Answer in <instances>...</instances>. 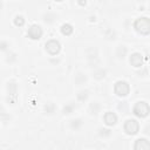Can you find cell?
Masks as SVG:
<instances>
[{
	"instance_id": "obj_1",
	"label": "cell",
	"mask_w": 150,
	"mask_h": 150,
	"mask_svg": "<svg viewBox=\"0 0 150 150\" xmlns=\"http://www.w3.org/2000/svg\"><path fill=\"white\" fill-rule=\"evenodd\" d=\"M136 33H138L139 35H149L150 33V19L148 16H141V18H137L135 21H134V25H132Z\"/></svg>"
},
{
	"instance_id": "obj_2",
	"label": "cell",
	"mask_w": 150,
	"mask_h": 150,
	"mask_svg": "<svg viewBox=\"0 0 150 150\" xmlns=\"http://www.w3.org/2000/svg\"><path fill=\"white\" fill-rule=\"evenodd\" d=\"M6 90H7V102L12 105L16 104L18 103V100H19V86H18V82L15 80H11L7 82V86H6Z\"/></svg>"
},
{
	"instance_id": "obj_3",
	"label": "cell",
	"mask_w": 150,
	"mask_h": 150,
	"mask_svg": "<svg viewBox=\"0 0 150 150\" xmlns=\"http://www.w3.org/2000/svg\"><path fill=\"white\" fill-rule=\"evenodd\" d=\"M150 112L149 103L146 101H137L132 107V114L138 118H145Z\"/></svg>"
},
{
	"instance_id": "obj_4",
	"label": "cell",
	"mask_w": 150,
	"mask_h": 150,
	"mask_svg": "<svg viewBox=\"0 0 150 150\" xmlns=\"http://www.w3.org/2000/svg\"><path fill=\"white\" fill-rule=\"evenodd\" d=\"M45 50L47 52L48 55L56 57L61 52V42L56 39H49L45 43Z\"/></svg>"
},
{
	"instance_id": "obj_5",
	"label": "cell",
	"mask_w": 150,
	"mask_h": 150,
	"mask_svg": "<svg viewBox=\"0 0 150 150\" xmlns=\"http://www.w3.org/2000/svg\"><path fill=\"white\" fill-rule=\"evenodd\" d=\"M139 129H141V125H139V122L135 118H128L124 124H123V130L127 135L129 136H135L139 132Z\"/></svg>"
},
{
	"instance_id": "obj_6",
	"label": "cell",
	"mask_w": 150,
	"mask_h": 150,
	"mask_svg": "<svg viewBox=\"0 0 150 150\" xmlns=\"http://www.w3.org/2000/svg\"><path fill=\"white\" fill-rule=\"evenodd\" d=\"M114 93L118 97H127L130 93V86L124 80H118L114 84Z\"/></svg>"
},
{
	"instance_id": "obj_7",
	"label": "cell",
	"mask_w": 150,
	"mask_h": 150,
	"mask_svg": "<svg viewBox=\"0 0 150 150\" xmlns=\"http://www.w3.org/2000/svg\"><path fill=\"white\" fill-rule=\"evenodd\" d=\"M42 35H43V29H42V27H41L40 25H38V23L30 25V26L28 27V29H27V36H28L30 40H33V41L40 40V39L42 38Z\"/></svg>"
},
{
	"instance_id": "obj_8",
	"label": "cell",
	"mask_w": 150,
	"mask_h": 150,
	"mask_svg": "<svg viewBox=\"0 0 150 150\" xmlns=\"http://www.w3.org/2000/svg\"><path fill=\"white\" fill-rule=\"evenodd\" d=\"M129 63H130L132 67H135V68L142 67L143 63H144V56H143V54L139 53V52H134V53H131L130 56H129Z\"/></svg>"
},
{
	"instance_id": "obj_9",
	"label": "cell",
	"mask_w": 150,
	"mask_h": 150,
	"mask_svg": "<svg viewBox=\"0 0 150 150\" xmlns=\"http://www.w3.org/2000/svg\"><path fill=\"white\" fill-rule=\"evenodd\" d=\"M117 121H118V116H117L116 112H114L111 110H108V111L104 112V115H103V123H104L105 127L111 128V127H114L117 123Z\"/></svg>"
},
{
	"instance_id": "obj_10",
	"label": "cell",
	"mask_w": 150,
	"mask_h": 150,
	"mask_svg": "<svg viewBox=\"0 0 150 150\" xmlns=\"http://www.w3.org/2000/svg\"><path fill=\"white\" fill-rule=\"evenodd\" d=\"M57 20H59V15H57L55 12H53V11H47V12L43 13V15H42V21H43L46 25H48V26L55 25V23L57 22Z\"/></svg>"
},
{
	"instance_id": "obj_11",
	"label": "cell",
	"mask_w": 150,
	"mask_h": 150,
	"mask_svg": "<svg viewBox=\"0 0 150 150\" xmlns=\"http://www.w3.org/2000/svg\"><path fill=\"white\" fill-rule=\"evenodd\" d=\"M134 150H150V142L146 137H139L134 142Z\"/></svg>"
},
{
	"instance_id": "obj_12",
	"label": "cell",
	"mask_w": 150,
	"mask_h": 150,
	"mask_svg": "<svg viewBox=\"0 0 150 150\" xmlns=\"http://www.w3.org/2000/svg\"><path fill=\"white\" fill-rule=\"evenodd\" d=\"M83 124H84V121H83V118H81V117H75V118H71V120L69 121V128H70V130H73V131H79V130H81L82 127H83Z\"/></svg>"
},
{
	"instance_id": "obj_13",
	"label": "cell",
	"mask_w": 150,
	"mask_h": 150,
	"mask_svg": "<svg viewBox=\"0 0 150 150\" xmlns=\"http://www.w3.org/2000/svg\"><path fill=\"white\" fill-rule=\"evenodd\" d=\"M75 110H76V102H75V101H69V102H67L66 104H63V107H62V115L69 116V115H71Z\"/></svg>"
},
{
	"instance_id": "obj_14",
	"label": "cell",
	"mask_w": 150,
	"mask_h": 150,
	"mask_svg": "<svg viewBox=\"0 0 150 150\" xmlns=\"http://www.w3.org/2000/svg\"><path fill=\"white\" fill-rule=\"evenodd\" d=\"M42 110H43L45 115H47V116H52V115H54V114L56 112L57 107H56V104H55L54 102H50V101H49V102H46V103L43 104Z\"/></svg>"
},
{
	"instance_id": "obj_15",
	"label": "cell",
	"mask_w": 150,
	"mask_h": 150,
	"mask_svg": "<svg viewBox=\"0 0 150 150\" xmlns=\"http://www.w3.org/2000/svg\"><path fill=\"white\" fill-rule=\"evenodd\" d=\"M88 110H89V112H90L91 115H94V116L98 115V114L101 112V110H102V104H101V102H98V101H91V102L89 103Z\"/></svg>"
},
{
	"instance_id": "obj_16",
	"label": "cell",
	"mask_w": 150,
	"mask_h": 150,
	"mask_svg": "<svg viewBox=\"0 0 150 150\" xmlns=\"http://www.w3.org/2000/svg\"><path fill=\"white\" fill-rule=\"evenodd\" d=\"M87 82V75L83 71H77L74 75V83L75 86H83Z\"/></svg>"
},
{
	"instance_id": "obj_17",
	"label": "cell",
	"mask_w": 150,
	"mask_h": 150,
	"mask_svg": "<svg viewBox=\"0 0 150 150\" xmlns=\"http://www.w3.org/2000/svg\"><path fill=\"white\" fill-rule=\"evenodd\" d=\"M60 32H61V34L64 35V36H70V35L73 34V32H74V27H73L71 23H69V22H64V23L61 25V27H60Z\"/></svg>"
},
{
	"instance_id": "obj_18",
	"label": "cell",
	"mask_w": 150,
	"mask_h": 150,
	"mask_svg": "<svg viewBox=\"0 0 150 150\" xmlns=\"http://www.w3.org/2000/svg\"><path fill=\"white\" fill-rule=\"evenodd\" d=\"M115 55L117 56V59L123 60V59L128 55V47H127V46H124V45H118V46L116 47Z\"/></svg>"
},
{
	"instance_id": "obj_19",
	"label": "cell",
	"mask_w": 150,
	"mask_h": 150,
	"mask_svg": "<svg viewBox=\"0 0 150 150\" xmlns=\"http://www.w3.org/2000/svg\"><path fill=\"white\" fill-rule=\"evenodd\" d=\"M105 76H107V70L104 68H102V67L94 68V70H93V77L95 80H98L100 81V80H103Z\"/></svg>"
},
{
	"instance_id": "obj_20",
	"label": "cell",
	"mask_w": 150,
	"mask_h": 150,
	"mask_svg": "<svg viewBox=\"0 0 150 150\" xmlns=\"http://www.w3.org/2000/svg\"><path fill=\"white\" fill-rule=\"evenodd\" d=\"M97 135L101 138H109L112 135V130L109 127H100L97 129Z\"/></svg>"
},
{
	"instance_id": "obj_21",
	"label": "cell",
	"mask_w": 150,
	"mask_h": 150,
	"mask_svg": "<svg viewBox=\"0 0 150 150\" xmlns=\"http://www.w3.org/2000/svg\"><path fill=\"white\" fill-rule=\"evenodd\" d=\"M89 97V91L87 89H81L76 94V101L80 103H84Z\"/></svg>"
},
{
	"instance_id": "obj_22",
	"label": "cell",
	"mask_w": 150,
	"mask_h": 150,
	"mask_svg": "<svg viewBox=\"0 0 150 150\" xmlns=\"http://www.w3.org/2000/svg\"><path fill=\"white\" fill-rule=\"evenodd\" d=\"M11 118H12L11 114L5 109V107H4V105H1V104H0V122L8 123V122L11 121Z\"/></svg>"
},
{
	"instance_id": "obj_23",
	"label": "cell",
	"mask_w": 150,
	"mask_h": 150,
	"mask_svg": "<svg viewBox=\"0 0 150 150\" xmlns=\"http://www.w3.org/2000/svg\"><path fill=\"white\" fill-rule=\"evenodd\" d=\"M5 60H6V63H8V64H13V63H15V62L18 61V54H16L15 52L9 50L8 53H6V57H5Z\"/></svg>"
},
{
	"instance_id": "obj_24",
	"label": "cell",
	"mask_w": 150,
	"mask_h": 150,
	"mask_svg": "<svg viewBox=\"0 0 150 150\" xmlns=\"http://www.w3.org/2000/svg\"><path fill=\"white\" fill-rule=\"evenodd\" d=\"M13 23H14V26H16V27H22V26H25V23H26V19H25L23 15L16 14V15L14 16V19H13Z\"/></svg>"
},
{
	"instance_id": "obj_25",
	"label": "cell",
	"mask_w": 150,
	"mask_h": 150,
	"mask_svg": "<svg viewBox=\"0 0 150 150\" xmlns=\"http://www.w3.org/2000/svg\"><path fill=\"white\" fill-rule=\"evenodd\" d=\"M11 50V43L7 40L1 39L0 40V52L1 53H8Z\"/></svg>"
},
{
	"instance_id": "obj_26",
	"label": "cell",
	"mask_w": 150,
	"mask_h": 150,
	"mask_svg": "<svg viewBox=\"0 0 150 150\" xmlns=\"http://www.w3.org/2000/svg\"><path fill=\"white\" fill-rule=\"evenodd\" d=\"M117 109H118L120 111H122V112H125V111L128 110V102L121 101V102L118 103V105H117Z\"/></svg>"
},
{
	"instance_id": "obj_27",
	"label": "cell",
	"mask_w": 150,
	"mask_h": 150,
	"mask_svg": "<svg viewBox=\"0 0 150 150\" xmlns=\"http://www.w3.org/2000/svg\"><path fill=\"white\" fill-rule=\"evenodd\" d=\"M2 8H4V2H2V1H0V11H1Z\"/></svg>"
}]
</instances>
